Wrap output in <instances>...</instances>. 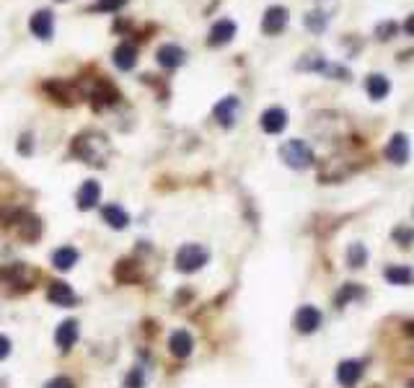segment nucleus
<instances>
[{
    "mask_svg": "<svg viewBox=\"0 0 414 388\" xmlns=\"http://www.w3.org/2000/svg\"><path fill=\"white\" fill-rule=\"evenodd\" d=\"M73 155L88 163V166H104L106 158L111 155V145L106 135L96 132V130H85L73 140Z\"/></svg>",
    "mask_w": 414,
    "mask_h": 388,
    "instance_id": "nucleus-1",
    "label": "nucleus"
},
{
    "mask_svg": "<svg viewBox=\"0 0 414 388\" xmlns=\"http://www.w3.org/2000/svg\"><path fill=\"white\" fill-rule=\"evenodd\" d=\"M81 93H83L85 99H91L93 109L96 111H102V109H106V106L119 104V91L104 76H96V78H91L88 83L81 85Z\"/></svg>",
    "mask_w": 414,
    "mask_h": 388,
    "instance_id": "nucleus-2",
    "label": "nucleus"
},
{
    "mask_svg": "<svg viewBox=\"0 0 414 388\" xmlns=\"http://www.w3.org/2000/svg\"><path fill=\"white\" fill-rule=\"evenodd\" d=\"M210 259V251L200 244H184L181 249L177 251V270L179 272H186V275H192V272L202 270L205 264Z\"/></svg>",
    "mask_w": 414,
    "mask_h": 388,
    "instance_id": "nucleus-3",
    "label": "nucleus"
},
{
    "mask_svg": "<svg viewBox=\"0 0 414 388\" xmlns=\"http://www.w3.org/2000/svg\"><path fill=\"white\" fill-rule=\"evenodd\" d=\"M280 158L285 160V166L290 169H308L313 163V151L308 148L305 140H288V143L280 148Z\"/></svg>",
    "mask_w": 414,
    "mask_h": 388,
    "instance_id": "nucleus-4",
    "label": "nucleus"
},
{
    "mask_svg": "<svg viewBox=\"0 0 414 388\" xmlns=\"http://www.w3.org/2000/svg\"><path fill=\"white\" fill-rule=\"evenodd\" d=\"M288 8H282V6H270V8L264 11L262 16V32L267 36H277L285 32V26H288Z\"/></svg>",
    "mask_w": 414,
    "mask_h": 388,
    "instance_id": "nucleus-5",
    "label": "nucleus"
},
{
    "mask_svg": "<svg viewBox=\"0 0 414 388\" xmlns=\"http://www.w3.org/2000/svg\"><path fill=\"white\" fill-rule=\"evenodd\" d=\"M238 114H241V102H238L236 96L220 99V102L215 104V109H212V117H215V122H218L220 127H233Z\"/></svg>",
    "mask_w": 414,
    "mask_h": 388,
    "instance_id": "nucleus-6",
    "label": "nucleus"
},
{
    "mask_svg": "<svg viewBox=\"0 0 414 388\" xmlns=\"http://www.w3.org/2000/svg\"><path fill=\"white\" fill-rule=\"evenodd\" d=\"M233 36H236V21L220 18V21L212 24L210 34H207V44L210 47H226L228 42H233Z\"/></svg>",
    "mask_w": 414,
    "mask_h": 388,
    "instance_id": "nucleus-7",
    "label": "nucleus"
},
{
    "mask_svg": "<svg viewBox=\"0 0 414 388\" xmlns=\"http://www.w3.org/2000/svg\"><path fill=\"white\" fill-rule=\"evenodd\" d=\"M29 29H32V34H34L36 39H42V42L52 39V32H55V16H52V11H47V8L36 11L34 16L29 18Z\"/></svg>",
    "mask_w": 414,
    "mask_h": 388,
    "instance_id": "nucleus-8",
    "label": "nucleus"
},
{
    "mask_svg": "<svg viewBox=\"0 0 414 388\" xmlns=\"http://www.w3.org/2000/svg\"><path fill=\"white\" fill-rule=\"evenodd\" d=\"M259 125H262V130L267 135H280L288 127V111L280 109V106H270L267 111H262Z\"/></svg>",
    "mask_w": 414,
    "mask_h": 388,
    "instance_id": "nucleus-9",
    "label": "nucleus"
},
{
    "mask_svg": "<svg viewBox=\"0 0 414 388\" xmlns=\"http://www.w3.org/2000/svg\"><path fill=\"white\" fill-rule=\"evenodd\" d=\"M319 326H322V311L313 305H301L296 313V329L301 334H313Z\"/></svg>",
    "mask_w": 414,
    "mask_h": 388,
    "instance_id": "nucleus-10",
    "label": "nucleus"
},
{
    "mask_svg": "<svg viewBox=\"0 0 414 388\" xmlns=\"http://www.w3.org/2000/svg\"><path fill=\"white\" fill-rule=\"evenodd\" d=\"M386 158L391 163H396V166H404L406 160H409V137L404 132H394L386 145Z\"/></svg>",
    "mask_w": 414,
    "mask_h": 388,
    "instance_id": "nucleus-11",
    "label": "nucleus"
},
{
    "mask_svg": "<svg viewBox=\"0 0 414 388\" xmlns=\"http://www.w3.org/2000/svg\"><path fill=\"white\" fill-rule=\"evenodd\" d=\"M156 60H158V65L166 70H177L179 65H184L186 60V52L179 47V44H161L158 52H156Z\"/></svg>",
    "mask_w": 414,
    "mask_h": 388,
    "instance_id": "nucleus-12",
    "label": "nucleus"
},
{
    "mask_svg": "<svg viewBox=\"0 0 414 388\" xmlns=\"http://www.w3.org/2000/svg\"><path fill=\"white\" fill-rule=\"evenodd\" d=\"M363 378V363L360 360H345L337 368V380L345 388H355Z\"/></svg>",
    "mask_w": 414,
    "mask_h": 388,
    "instance_id": "nucleus-13",
    "label": "nucleus"
},
{
    "mask_svg": "<svg viewBox=\"0 0 414 388\" xmlns=\"http://www.w3.org/2000/svg\"><path fill=\"white\" fill-rule=\"evenodd\" d=\"M47 298H50L52 303L60 305V308H70V305L76 303L78 296L76 290L68 285V282H62V279H57V282H52L50 285V293H47Z\"/></svg>",
    "mask_w": 414,
    "mask_h": 388,
    "instance_id": "nucleus-14",
    "label": "nucleus"
},
{
    "mask_svg": "<svg viewBox=\"0 0 414 388\" xmlns=\"http://www.w3.org/2000/svg\"><path fill=\"white\" fill-rule=\"evenodd\" d=\"M99 200H102V184L93 181V179L83 181V186L78 189V207L81 210H93L99 205Z\"/></svg>",
    "mask_w": 414,
    "mask_h": 388,
    "instance_id": "nucleus-15",
    "label": "nucleus"
},
{
    "mask_svg": "<svg viewBox=\"0 0 414 388\" xmlns=\"http://www.w3.org/2000/svg\"><path fill=\"white\" fill-rule=\"evenodd\" d=\"M365 91H368V96H371L373 102H383L391 91L389 78L383 76V73H371V76L365 78Z\"/></svg>",
    "mask_w": 414,
    "mask_h": 388,
    "instance_id": "nucleus-16",
    "label": "nucleus"
},
{
    "mask_svg": "<svg viewBox=\"0 0 414 388\" xmlns=\"http://www.w3.org/2000/svg\"><path fill=\"white\" fill-rule=\"evenodd\" d=\"M111 60H114V65H117V70H125V73H130V70L137 65V50L135 44H119L117 50H114V55H111Z\"/></svg>",
    "mask_w": 414,
    "mask_h": 388,
    "instance_id": "nucleus-17",
    "label": "nucleus"
},
{
    "mask_svg": "<svg viewBox=\"0 0 414 388\" xmlns=\"http://www.w3.org/2000/svg\"><path fill=\"white\" fill-rule=\"evenodd\" d=\"M44 91H50L52 96L62 104H73V102H78V96H81V91L73 88L68 81H55V83L50 81V83H44Z\"/></svg>",
    "mask_w": 414,
    "mask_h": 388,
    "instance_id": "nucleus-18",
    "label": "nucleus"
},
{
    "mask_svg": "<svg viewBox=\"0 0 414 388\" xmlns=\"http://www.w3.org/2000/svg\"><path fill=\"white\" fill-rule=\"evenodd\" d=\"M55 342H57L60 349H70V347L78 342V324L76 321H62L55 331Z\"/></svg>",
    "mask_w": 414,
    "mask_h": 388,
    "instance_id": "nucleus-19",
    "label": "nucleus"
},
{
    "mask_svg": "<svg viewBox=\"0 0 414 388\" xmlns=\"http://www.w3.org/2000/svg\"><path fill=\"white\" fill-rule=\"evenodd\" d=\"M102 218H104V223H106L109 228H117V230L127 228V223H130V215H127V210H125V207H119V205H106V207L102 210Z\"/></svg>",
    "mask_w": 414,
    "mask_h": 388,
    "instance_id": "nucleus-20",
    "label": "nucleus"
},
{
    "mask_svg": "<svg viewBox=\"0 0 414 388\" xmlns=\"http://www.w3.org/2000/svg\"><path fill=\"white\" fill-rule=\"evenodd\" d=\"M171 354H177V357H189L192 354V347H195V339L189 337V331H174L171 334Z\"/></svg>",
    "mask_w": 414,
    "mask_h": 388,
    "instance_id": "nucleus-21",
    "label": "nucleus"
},
{
    "mask_svg": "<svg viewBox=\"0 0 414 388\" xmlns=\"http://www.w3.org/2000/svg\"><path fill=\"white\" fill-rule=\"evenodd\" d=\"M78 259H81V254H78L73 246H62V249H57V251L52 254V264L62 272L73 270V267L78 264Z\"/></svg>",
    "mask_w": 414,
    "mask_h": 388,
    "instance_id": "nucleus-22",
    "label": "nucleus"
},
{
    "mask_svg": "<svg viewBox=\"0 0 414 388\" xmlns=\"http://www.w3.org/2000/svg\"><path fill=\"white\" fill-rule=\"evenodd\" d=\"M326 62H329V60L324 57L322 52H305L303 57L298 60L296 68L298 70H305V73H322Z\"/></svg>",
    "mask_w": 414,
    "mask_h": 388,
    "instance_id": "nucleus-23",
    "label": "nucleus"
},
{
    "mask_svg": "<svg viewBox=\"0 0 414 388\" xmlns=\"http://www.w3.org/2000/svg\"><path fill=\"white\" fill-rule=\"evenodd\" d=\"M303 24H305V29L311 32V34H324L326 32V26H329V16L324 13V11H308L305 13V18H303Z\"/></svg>",
    "mask_w": 414,
    "mask_h": 388,
    "instance_id": "nucleus-24",
    "label": "nucleus"
},
{
    "mask_svg": "<svg viewBox=\"0 0 414 388\" xmlns=\"http://www.w3.org/2000/svg\"><path fill=\"white\" fill-rule=\"evenodd\" d=\"M383 277L389 279L391 285H409V282L414 279V272L409 270V267H399V264H394V267H386Z\"/></svg>",
    "mask_w": 414,
    "mask_h": 388,
    "instance_id": "nucleus-25",
    "label": "nucleus"
},
{
    "mask_svg": "<svg viewBox=\"0 0 414 388\" xmlns=\"http://www.w3.org/2000/svg\"><path fill=\"white\" fill-rule=\"evenodd\" d=\"M125 3L127 0H96V3L88 6V11H91V13H117Z\"/></svg>",
    "mask_w": 414,
    "mask_h": 388,
    "instance_id": "nucleus-26",
    "label": "nucleus"
},
{
    "mask_svg": "<svg viewBox=\"0 0 414 388\" xmlns=\"http://www.w3.org/2000/svg\"><path fill=\"white\" fill-rule=\"evenodd\" d=\"M399 34V24L396 21H383V24L375 26V39L378 42H389Z\"/></svg>",
    "mask_w": 414,
    "mask_h": 388,
    "instance_id": "nucleus-27",
    "label": "nucleus"
},
{
    "mask_svg": "<svg viewBox=\"0 0 414 388\" xmlns=\"http://www.w3.org/2000/svg\"><path fill=\"white\" fill-rule=\"evenodd\" d=\"M365 259H368V254H365V246L363 244H352V249L347 251V262H350V267H363Z\"/></svg>",
    "mask_w": 414,
    "mask_h": 388,
    "instance_id": "nucleus-28",
    "label": "nucleus"
},
{
    "mask_svg": "<svg viewBox=\"0 0 414 388\" xmlns=\"http://www.w3.org/2000/svg\"><path fill=\"white\" fill-rule=\"evenodd\" d=\"M322 76L326 78H337V81H350V70L342 68V65H337V62H326L322 70Z\"/></svg>",
    "mask_w": 414,
    "mask_h": 388,
    "instance_id": "nucleus-29",
    "label": "nucleus"
},
{
    "mask_svg": "<svg viewBox=\"0 0 414 388\" xmlns=\"http://www.w3.org/2000/svg\"><path fill=\"white\" fill-rule=\"evenodd\" d=\"M125 388H145V370L143 368H132V370L127 373Z\"/></svg>",
    "mask_w": 414,
    "mask_h": 388,
    "instance_id": "nucleus-30",
    "label": "nucleus"
},
{
    "mask_svg": "<svg viewBox=\"0 0 414 388\" xmlns=\"http://www.w3.org/2000/svg\"><path fill=\"white\" fill-rule=\"evenodd\" d=\"M363 296V290H360V287H355V285H347L345 290H342V296L337 298V303L339 305H345L347 300H350V298H360Z\"/></svg>",
    "mask_w": 414,
    "mask_h": 388,
    "instance_id": "nucleus-31",
    "label": "nucleus"
},
{
    "mask_svg": "<svg viewBox=\"0 0 414 388\" xmlns=\"http://www.w3.org/2000/svg\"><path fill=\"white\" fill-rule=\"evenodd\" d=\"M44 388H76V386H73V380H70V378L60 375V378H52Z\"/></svg>",
    "mask_w": 414,
    "mask_h": 388,
    "instance_id": "nucleus-32",
    "label": "nucleus"
},
{
    "mask_svg": "<svg viewBox=\"0 0 414 388\" xmlns=\"http://www.w3.org/2000/svg\"><path fill=\"white\" fill-rule=\"evenodd\" d=\"M8 354H11V342H8V337L0 334V360H6Z\"/></svg>",
    "mask_w": 414,
    "mask_h": 388,
    "instance_id": "nucleus-33",
    "label": "nucleus"
},
{
    "mask_svg": "<svg viewBox=\"0 0 414 388\" xmlns=\"http://www.w3.org/2000/svg\"><path fill=\"white\" fill-rule=\"evenodd\" d=\"M404 32H406L409 36H414V13L404 21Z\"/></svg>",
    "mask_w": 414,
    "mask_h": 388,
    "instance_id": "nucleus-34",
    "label": "nucleus"
},
{
    "mask_svg": "<svg viewBox=\"0 0 414 388\" xmlns=\"http://www.w3.org/2000/svg\"><path fill=\"white\" fill-rule=\"evenodd\" d=\"M409 386H412V388H414V378H412V383H409Z\"/></svg>",
    "mask_w": 414,
    "mask_h": 388,
    "instance_id": "nucleus-35",
    "label": "nucleus"
}]
</instances>
